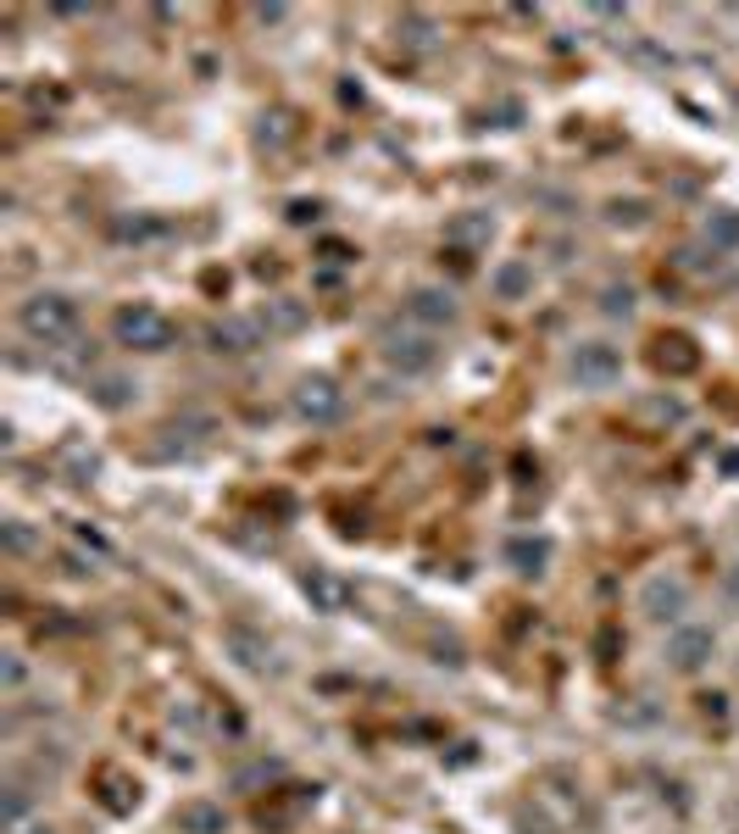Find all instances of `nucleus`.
Instances as JSON below:
<instances>
[{
	"mask_svg": "<svg viewBox=\"0 0 739 834\" xmlns=\"http://www.w3.org/2000/svg\"><path fill=\"white\" fill-rule=\"evenodd\" d=\"M18 323H23L40 345H68V339L79 334V306H73L62 289H40V295L23 301Z\"/></svg>",
	"mask_w": 739,
	"mask_h": 834,
	"instance_id": "1",
	"label": "nucleus"
},
{
	"mask_svg": "<svg viewBox=\"0 0 739 834\" xmlns=\"http://www.w3.org/2000/svg\"><path fill=\"white\" fill-rule=\"evenodd\" d=\"M117 339L134 350H167L173 345V323L156 306H123L117 312Z\"/></svg>",
	"mask_w": 739,
	"mask_h": 834,
	"instance_id": "2",
	"label": "nucleus"
},
{
	"mask_svg": "<svg viewBox=\"0 0 739 834\" xmlns=\"http://www.w3.org/2000/svg\"><path fill=\"white\" fill-rule=\"evenodd\" d=\"M384 362H390L396 373H429V367L440 362V345H434V334H423V328H390V334H384Z\"/></svg>",
	"mask_w": 739,
	"mask_h": 834,
	"instance_id": "3",
	"label": "nucleus"
},
{
	"mask_svg": "<svg viewBox=\"0 0 739 834\" xmlns=\"http://www.w3.org/2000/svg\"><path fill=\"white\" fill-rule=\"evenodd\" d=\"M711 651H717V634L706 623H678L667 634V668L673 673H700L711 662Z\"/></svg>",
	"mask_w": 739,
	"mask_h": 834,
	"instance_id": "4",
	"label": "nucleus"
},
{
	"mask_svg": "<svg viewBox=\"0 0 739 834\" xmlns=\"http://www.w3.org/2000/svg\"><path fill=\"white\" fill-rule=\"evenodd\" d=\"M573 378H578V384H589V389L617 384V378H623V350H617V345H606V339H584V345L573 350Z\"/></svg>",
	"mask_w": 739,
	"mask_h": 834,
	"instance_id": "5",
	"label": "nucleus"
},
{
	"mask_svg": "<svg viewBox=\"0 0 739 834\" xmlns=\"http://www.w3.org/2000/svg\"><path fill=\"white\" fill-rule=\"evenodd\" d=\"M639 607H645V618H656V623H678V618H684V607H689V584H684V579L656 573V579L639 590Z\"/></svg>",
	"mask_w": 739,
	"mask_h": 834,
	"instance_id": "6",
	"label": "nucleus"
},
{
	"mask_svg": "<svg viewBox=\"0 0 739 834\" xmlns=\"http://www.w3.org/2000/svg\"><path fill=\"white\" fill-rule=\"evenodd\" d=\"M295 411L306 417V424H333V417L345 411V395L328 384V378H306L295 389Z\"/></svg>",
	"mask_w": 739,
	"mask_h": 834,
	"instance_id": "7",
	"label": "nucleus"
},
{
	"mask_svg": "<svg viewBox=\"0 0 739 834\" xmlns=\"http://www.w3.org/2000/svg\"><path fill=\"white\" fill-rule=\"evenodd\" d=\"M173 823H178V834H223V828H228V812H223L217 801H184V806L173 812Z\"/></svg>",
	"mask_w": 739,
	"mask_h": 834,
	"instance_id": "8",
	"label": "nucleus"
},
{
	"mask_svg": "<svg viewBox=\"0 0 739 834\" xmlns=\"http://www.w3.org/2000/svg\"><path fill=\"white\" fill-rule=\"evenodd\" d=\"M407 312H412V323L440 328V323H456V295H451V289H418V295L407 301Z\"/></svg>",
	"mask_w": 739,
	"mask_h": 834,
	"instance_id": "9",
	"label": "nucleus"
},
{
	"mask_svg": "<svg viewBox=\"0 0 739 834\" xmlns=\"http://www.w3.org/2000/svg\"><path fill=\"white\" fill-rule=\"evenodd\" d=\"M300 590H306V601H311L317 612H345V607H350V590H345L333 573H322V568H311V573L300 579Z\"/></svg>",
	"mask_w": 739,
	"mask_h": 834,
	"instance_id": "10",
	"label": "nucleus"
},
{
	"mask_svg": "<svg viewBox=\"0 0 739 834\" xmlns=\"http://www.w3.org/2000/svg\"><path fill=\"white\" fill-rule=\"evenodd\" d=\"M490 289H495L501 301H523V295L534 289V262H523V256L501 262V267L490 273Z\"/></svg>",
	"mask_w": 739,
	"mask_h": 834,
	"instance_id": "11",
	"label": "nucleus"
},
{
	"mask_svg": "<svg viewBox=\"0 0 739 834\" xmlns=\"http://www.w3.org/2000/svg\"><path fill=\"white\" fill-rule=\"evenodd\" d=\"M212 339H217V350H234V356H239V350H250V345L261 339V323H217Z\"/></svg>",
	"mask_w": 739,
	"mask_h": 834,
	"instance_id": "12",
	"label": "nucleus"
},
{
	"mask_svg": "<svg viewBox=\"0 0 739 834\" xmlns=\"http://www.w3.org/2000/svg\"><path fill=\"white\" fill-rule=\"evenodd\" d=\"M300 323H306V306H300V301H267V312H261V328H267V334H273V328L289 334V328H300Z\"/></svg>",
	"mask_w": 739,
	"mask_h": 834,
	"instance_id": "13",
	"label": "nucleus"
},
{
	"mask_svg": "<svg viewBox=\"0 0 739 834\" xmlns=\"http://www.w3.org/2000/svg\"><path fill=\"white\" fill-rule=\"evenodd\" d=\"M506 557L517 562V573H540V568H545V557H551V546H545V540H512V546H506Z\"/></svg>",
	"mask_w": 739,
	"mask_h": 834,
	"instance_id": "14",
	"label": "nucleus"
},
{
	"mask_svg": "<svg viewBox=\"0 0 739 834\" xmlns=\"http://www.w3.org/2000/svg\"><path fill=\"white\" fill-rule=\"evenodd\" d=\"M228 645L239 651V662H245V668H267V657H273V651H267V645H256L245 629H234V634H228Z\"/></svg>",
	"mask_w": 739,
	"mask_h": 834,
	"instance_id": "15",
	"label": "nucleus"
},
{
	"mask_svg": "<svg viewBox=\"0 0 739 834\" xmlns=\"http://www.w3.org/2000/svg\"><path fill=\"white\" fill-rule=\"evenodd\" d=\"M601 312H606V317H628V312H634V289H606V295H601Z\"/></svg>",
	"mask_w": 739,
	"mask_h": 834,
	"instance_id": "16",
	"label": "nucleus"
},
{
	"mask_svg": "<svg viewBox=\"0 0 739 834\" xmlns=\"http://www.w3.org/2000/svg\"><path fill=\"white\" fill-rule=\"evenodd\" d=\"M706 234H711V240H728V245H733V240H739V217H711V223H706Z\"/></svg>",
	"mask_w": 739,
	"mask_h": 834,
	"instance_id": "17",
	"label": "nucleus"
},
{
	"mask_svg": "<svg viewBox=\"0 0 739 834\" xmlns=\"http://www.w3.org/2000/svg\"><path fill=\"white\" fill-rule=\"evenodd\" d=\"M490 228H495V223H490V217H473V223H456V228H451V234H456V240H484V234H490Z\"/></svg>",
	"mask_w": 739,
	"mask_h": 834,
	"instance_id": "18",
	"label": "nucleus"
},
{
	"mask_svg": "<svg viewBox=\"0 0 739 834\" xmlns=\"http://www.w3.org/2000/svg\"><path fill=\"white\" fill-rule=\"evenodd\" d=\"M123 389H129L123 378H106V384H101V400H106V406H123V400H129Z\"/></svg>",
	"mask_w": 739,
	"mask_h": 834,
	"instance_id": "19",
	"label": "nucleus"
},
{
	"mask_svg": "<svg viewBox=\"0 0 739 834\" xmlns=\"http://www.w3.org/2000/svg\"><path fill=\"white\" fill-rule=\"evenodd\" d=\"M722 601L739 612V562H733V568H728V579H722Z\"/></svg>",
	"mask_w": 739,
	"mask_h": 834,
	"instance_id": "20",
	"label": "nucleus"
},
{
	"mask_svg": "<svg viewBox=\"0 0 739 834\" xmlns=\"http://www.w3.org/2000/svg\"><path fill=\"white\" fill-rule=\"evenodd\" d=\"M18 684H23V662L12 657V662H7V690H18Z\"/></svg>",
	"mask_w": 739,
	"mask_h": 834,
	"instance_id": "21",
	"label": "nucleus"
}]
</instances>
